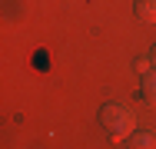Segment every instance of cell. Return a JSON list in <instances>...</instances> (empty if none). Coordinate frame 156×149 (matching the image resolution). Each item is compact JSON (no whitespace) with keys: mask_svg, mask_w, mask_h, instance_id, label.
I'll return each mask as SVG.
<instances>
[{"mask_svg":"<svg viewBox=\"0 0 156 149\" xmlns=\"http://www.w3.org/2000/svg\"><path fill=\"white\" fill-rule=\"evenodd\" d=\"M136 17L140 20H156V0H136Z\"/></svg>","mask_w":156,"mask_h":149,"instance_id":"3","label":"cell"},{"mask_svg":"<svg viewBox=\"0 0 156 149\" xmlns=\"http://www.w3.org/2000/svg\"><path fill=\"white\" fill-rule=\"evenodd\" d=\"M129 149H156V133H129Z\"/></svg>","mask_w":156,"mask_h":149,"instance_id":"2","label":"cell"},{"mask_svg":"<svg viewBox=\"0 0 156 149\" xmlns=\"http://www.w3.org/2000/svg\"><path fill=\"white\" fill-rule=\"evenodd\" d=\"M133 109L123 106V103H106L103 109H100V126L106 129V136H113V139H123L126 133H133Z\"/></svg>","mask_w":156,"mask_h":149,"instance_id":"1","label":"cell"},{"mask_svg":"<svg viewBox=\"0 0 156 149\" xmlns=\"http://www.w3.org/2000/svg\"><path fill=\"white\" fill-rule=\"evenodd\" d=\"M143 99L156 106V73H146V80H143Z\"/></svg>","mask_w":156,"mask_h":149,"instance_id":"4","label":"cell"},{"mask_svg":"<svg viewBox=\"0 0 156 149\" xmlns=\"http://www.w3.org/2000/svg\"><path fill=\"white\" fill-rule=\"evenodd\" d=\"M150 63L156 66V43H153V50H150Z\"/></svg>","mask_w":156,"mask_h":149,"instance_id":"5","label":"cell"}]
</instances>
